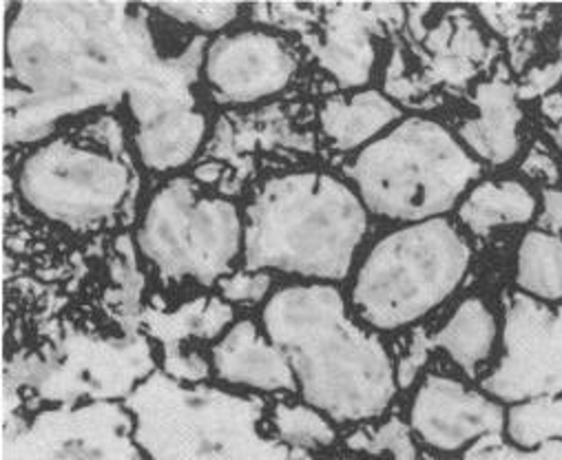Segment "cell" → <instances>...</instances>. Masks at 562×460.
Here are the masks:
<instances>
[{
	"label": "cell",
	"mask_w": 562,
	"mask_h": 460,
	"mask_svg": "<svg viewBox=\"0 0 562 460\" xmlns=\"http://www.w3.org/2000/svg\"><path fill=\"white\" fill-rule=\"evenodd\" d=\"M193 58L158 56L128 5L25 3L8 30L5 137L34 139L60 117L126 100L135 124L193 104Z\"/></svg>",
	"instance_id": "obj_1"
},
{
	"label": "cell",
	"mask_w": 562,
	"mask_h": 460,
	"mask_svg": "<svg viewBox=\"0 0 562 460\" xmlns=\"http://www.w3.org/2000/svg\"><path fill=\"white\" fill-rule=\"evenodd\" d=\"M261 328L286 355L304 403L335 425H368L387 414L401 388L396 366L333 283L274 290L263 303Z\"/></svg>",
	"instance_id": "obj_2"
},
{
	"label": "cell",
	"mask_w": 562,
	"mask_h": 460,
	"mask_svg": "<svg viewBox=\"0 0 562 460\" xmlns=\"http://www.w3.org/2000/svg\"><path fill=\"white\" fill-rule=\"evenodd\" d=\"M366 233L368 211L344 180L317 171L272 178L246 211L244 270L341 281Z\"/></svg>",
	"instance_id": "obj_3"
},
{
	"label": "cell",
	"mask_w": 562,
	"mask_h": 460,
	"mask_svg": "<svg viewBox=\"0 0 562 460\" xmlns=\"http://www.w3.org/2000/svg\"><path fill=\"white\" fill-rule=\"evenodd\" d=\"M124 405L147 460H297L302 453L261 427L266 405L257 396L154 372Z\"/></svg>",
	"instance_id": "obj_4"
},
{
	"label": "cell",
	"mask_w": 562,
	"mask_h": 460,
	"mask_svg": "<svg viewBox=\"0 0 562 460\" xmlns=\"http://www.w3.org/2000/svg\"><path fill=\"white\" fill-rule=\"evenodd\" d=\"M348 173L368 213L418 224L461 204L481 165L443 124L409 117L361 148Z\"/></svg>",
	"instance_id": "obj_5"
},
{
	"label": "cell",
	"mask_w": 562,
	"mask_h": 460,
	"mask_svg": "<svg viewBox=\"0 0 562 460\" xmlns=\"http://www.w3.org/2000/svg\"><path fill=\"white\" fill-rule=\"evenodd\" d=\"M470 261V242L450 220L405 224L381 237L357 268L352 311L374 333L409 328L459 290Z\"/></svg>",
	"instance_id": "obj_6"
},
{
	"label": "cell",
	"mask_w": 562,
	"mask_h": 460,
	"mask_svg": "<svg viewBox=\"0 0 562 460\" xmlns=\"http://www.w3.org/2000/svg\"><path fill=\"white\" fill-rule=\"evenodd\" d=\"M135 242L160 277L217 285L244 253V217L231 200L178 178L149 200Z\"/></svg>",
	"instance_id": "obj_7"
},
{
	"label": "cell",
	"mask_w": 562,
	"mask_h": 460,
	"mask_svg": "<svg viewBox=\"0 0 562 460\" xmlns=\"http://www.w3.org/2000/svg\"><path fill=\"white\" fill-rule=\"evenodd\" d=\"M128 189L131 173L122 160L71 139L36 146L19 173L23 202L45 220L69 228H91L111 220Z\"/></svg>",
	"instance_id": "obj_8"
},
{
	"label": "cell",
	"mask_w": 562,
	"mask_h": 460,
	"mask_svg": "<svg viewBox=\"0 0 562 460\" xmlns=\"http://www.w3.org/2000/svg\"><path fill=\"white\" fill-rule=\"evenodd\" d=\"M156 372L149 337H95L69 333L58 350L27 372L25 383L49 405L126 401Z\"/></svg>",
	"instance_id": "obj_9"
},
{
	"label": "cell",
	"mask_w": 562,
	"mask_h": 460,
	"mask_svg": "<svg viewBox=\"0 0 562 460\" xmlns=\"http://www.w3.org/2000/svg\"><path fill=\"white\" fill-rule=\"evenodd\" d=\"M3 460H147L124 403L52 405L3 427Z\"/></svg>",
	"instance_id": "obj_10"
},
{
	"label": "cell",
	"mask_w": 562,
	"mask_h": 460,
	"mask_svg": "<svg viewBox=\"0 0 562 460\" xmlns=\"http://www.w3.org/2000/svg\"><path fill=\"white\" fill-rule=\"evenodd\" d=\"M503 405L562 396V303L558 311L525 294L507 305L503 357L483 381Z\"/></svg>",
	"instance_id": "obj_11"
},
{
	"label": "cell",
	"mask_w": 562,
	"mask_h": 460,
	"mask_svg": "<svg viewBox=\"0 0 562 460\" xmlns=\"http://www.w3.org/2000/svg\"><path fill=\"white\" fill-rule=\"evenodd\" d=\"M507 409L490 394L448 374H426L418 383L407 425L424 447L437 453H465L476 442L505 436Z\"/></svg>",
	"instance_id": "obj_12"
},
{
	"label": "cell",
	"mask_w": 562,
	"mask_h": 460,
	"mask_svg": "<svg viewBox=\"0 0 562 460\" xmlns=\"http://www.w3.org/2000/svg\"><path fill=\"white\" fill-rule=\"evenodd\" d=\"M297 71L291 49L274 34L241 30L217 36L202 56L211 93L224 104H255L279 96Z\"/></svg>",
	"instance_id": "obj_13"
},
{
	"label": "cell",
	"mask_w": 562,
	"mask_h": 460,
	"mask_svg": "<svg viewBox=\"0 0 562 460\" xmlns=\"http://www.w3.org/2000/svg\"><path fill=\"white\" fill-rule=\"evenodd\" d=\"M213 374L248 392H297L295 372L270 337L252 319L235 322L211 350Z\"/></svg>",
	"instance_id": "obj_14"
},
{
	"label": "cell",
	"mask_w": 562,
	"mask_h": 460,
	"mask_svg": "<svg viewBox=\"0 0 562 460\" xmlns=\"http://www.w3.org/2000/svg\"><path fill=\"white\" fill-rule=\"evenodd\" d=\"M376 8L335 5L326 19L324 36L315 43L322 67L348 89L363 87L372 74V34L379 16Z\"/></svg>",
	"instance_id": "obj_15"
},
{
	"label": "cell",
	"mask_w": 562,
	"mask_h": 460,
	"mask_svg": "<svg viewBox=\"0 0 562 460\" xmlns=\"http://www.w3.org/2000/svg\"><path fill=\"white\" fill-rule=\"evenodd\" d=\"M206 117L195 104L173 106L135 124L137 158L149 171L169 173L189 165L206 137Z\"/></svg>",
	"instance_id": "obj_16"
},
{
	"label": "cell",
	"mask_w": 562,
	"mask_h": 460,
	"mask_svg": "<svg viewBox=\"0 0 562 460\" xmlns=\"http://www.w3.org/2000/svg\"><path fill=\"white\" fill-rule=\"evenodd\" d=\"M476 117L461 126L465 148L490 165H505L518 153L520 109L516 89L503 80H490L476 89Z\"/></svg>",
	"instance_id": "obj_17"
},
{
	"label": "cell",
	"mask_w": 562,
	"mask_h": 460,
	"mask_svg": "<svg viewBox=\"0 0 562 460\" xmlns=\"http://www.w3.org/2000/svg\"><path fill=\"white\" fill-rule=\"evenodd\" d=\"M401 117V109L374 89L333 98L319 111V124L330 144L339 150L366 148Z\"/></svg>",
	"instance_id": "obj_18"
},
{
	"label": "cell",
	"mask_w": 562,
	"mask_h": 460,
	"mask_svg": "<svg viewBox=\"0 0 562 460\" xmlns=\"http://www.w3.org/2000/svg\"><path fill=\"white\" fill-rule=\"evenodd\" d=\"M498 333L494 311L481 296H470L439 328L430 348L443 350L468 377H474L492 359Z\"/></svg>",
	"instance_id": "obj_19"
},
{
	"label": "cell",
	"mask_w": 562,
	"mask_h": 460,
	"mask_svg": "<svg viewBox=\"0 0 562 460\" xmlns=\"http://www.w3.org/2000/svg\"><path fill=\"white\" fill-rule=\"evenodd\" d=\"M538 215V202L527 187L514 180L483 182L459 204L461 224L483 237L503 226L529 224Z\"/></svg>",
	"instance_id": "obj_20"
},
{
	"label": "cell",
	"mask_w": 562,
	"mask_h": 460,
	"mask_svg": "<svg viewBox=\"0 0 562 460\" xmlns=\"http://www.w3.org/2000/svg\"><path fill=\"white\" fill-rule=\"evenodd\" d=\"M235 324V311L220 294L189 299L171 313H149L147 333L162 346L193 341H217Z\"/></svg>",
	"instance_id": "obj_21"
},
{
	"label": "cell",
	"mask_w": 562,
	"mask_h": 460,
	"mask_svg": "<svg viewBox=\"0 0 562 460\" xmlns=\"http://www.w3.org/2000/svg\"><path fill=\"white\" fill-rule=\"evenodd\" d=\"M516 285L540 303H562V237L549 231H529L516 253Z\"/></svg>",
	"instance_id": "obj_22"
},
{
	"label": "cell",
	"mask_w": 562,
	"mask_h": 460,
	"mask_svg": "<svg viewBox=\"0 0 562 460\" xmlns=\"http://www.w3.org/2000/svg\"><path fill=\"white\" fill-rule=\"evenodd\" d=\"M428 47L435 56L437 74L448 82H465L485 56V45L468 21L443 23L430 36Z\"/></svg>",
	"instance_id": "obj_23"
},
{
	"label": "cell",
	"mask_w": 562,
	"mask_h": 460,
	"mask_svg": "<svg viewBox=\"0 0 562 460\" xmlns=\"http://www.w3.org/2000/svg\"><path fill=\"white\" fill-rule=\"evenodd\" d=\"M268 420L272 436L295 451L326 449L337 440L335 423L306 403H277Z\"/></svg>",
	"instance_id": "obj_24"
},
{
	"label": "cell",
	"mask_w": 562,
	"mask_h": 460,
	"mask_svg": "<svg viewBox=\"0 0 562 460\" xmlns=\"http://www.w3.org/2000/svg\"><path fill=\"white\" fill-rule=\"evenodd\" d=\"M348 447L355 451L385 456L390 460H418L416 438L407 423L385 418L381 425H361L350 438Z\"/></svg>",
	"instance_id": "obj_25"
},
{
	"label": "cell",
	"mask_w": 562,
	"mask_h": 460,
	"mask_svg": "<svg viewBox=\"0 0 562 460\" xmlns=\"http://www.w3.org/2000/svg\"><path fill=\"white\" fill-rule=\"evenodd\" d=\"M158 12L178 21L182 25H193L202 32H220L237 21L241 12L239 5L233 3H176V5H158Z\"/></svg>",
	"instance_id": "obj_26"
},
{
	"label": "cell",
	"mask_w": 562,
	"mask_h": 460,
	"mask_svg": "<svg viewBox=\"0 0 562 460\" xmlns=\"http://www.w3.org/2000/svg\"><path fill=\"white\" fill-rule=\"evenodd\" d=\"M461 460H562V440L525 449L509 442L505 436H492L470 447Z\"/></svg>",
	"instance_id": "obj_27"
},
{
	"label": "cell",
	"mask_w": 562,
	"mask_h": 460,
	"mask_svg": "<svg viewBox=\"0 0 562 460\" xmlns=\"http://www.w3.org/2000/svg\"><path fill=\"white\" fill-rule=\"evenodd\" d=\"M270 288H272L270 272H252V270L231 272L217 283L220 296L231 305H257L261 301L266 303V299L272 294Z\"/></svg>",
	"instance_id": "obj_28"
},
{
	"label": "cell",
	"mask_w": 562,
	"mask_h": 460,
	"mask_svg": "<svg viewBox=\"0 0 562 460\" xmlns=\"http://www.w3.org/2000/svg\"><path fill=\"white\" fill-rule=\"evenodd\" d=\"M160 372H165L167 377L180 381V383H204L211 372V359H206L202 352L198 350H189L184 348V344L180 346H162V359H160Z\"/></svg>",
	"instance_id": "obj_29"
},
{
	"label": "cell",
	"mask_w": 562,
	"mask_h": 460,
	"mask_svg": "<svg viewBox=\"0 0 562 460\" xmlns=\"http://www.w3.org/2000/svg\"><path fill=\"white\" fill-rule=\"evenodd\" d=\"M540 228L549 233L562 231V191H547L542 200V213H540Z\"/></svg>",
	"instance_id": "obj_30"
},
{
	"label": "cell",
	"mask_w": 562,
	"mask_h": 460,
	"mask_svg": "<svg viewBox=\"0 0 562 460\" xmlns=\"http://www.w3.org/2000/svg\"><path fill=\"white\" fill-rule=\"evenodd\" d=\"M560 76H562V65H549L544 69L533 71L525 85V96H536L551 89L560 80Z\"/></svg>",
	"instance_id": "obj_31"
},
{
	"label": "cell",
	"mask_w": 562,
	"mask_h": 460,
	"mask_svg": "<svg viewBox=\"0 0 562 460\" xmlns=\"http://www.w3.org/2000/svg\"><path fill=\"white\" fill-rule=\"evenodd\" d=\"M555 135H558V142H560V146H562V126L558 128V133H555Z\"/></svg>",
	"instance_id": "obj_32"
}]
</instances>
